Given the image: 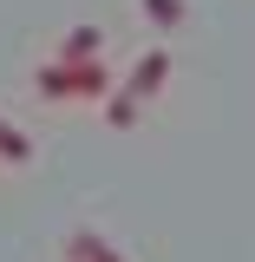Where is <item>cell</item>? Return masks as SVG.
Instances as JSON below:
<instances>
[{"instance_id":"1","label":"cell","mask_w":255,"mask_h":262,"mask_svg":"<svg viewBox=\"0 0 255 262\" xmlns=\"http://www.w3.org/2000/svg\"><path fill=\"white\" fill-rule=\"evenodd\" d=\"M39 98H105L111 92V72H105V59H79V66H65V59H53V66H39Z\"/></svg>"},{"instance_id":"2","label":"cell","mask_w":255,"mask_h":262,"mask_svg":"<svg viewBox=\"0 0 255 262\" xmlns=\"http://www.w3.org/2000/svg\"><path fill=\"white\" fill-rule=\"evenodd\" d=\"M164 85H170V53H157V46H151V53H144V59L131 66V79H125V92L137 98V105H144V98H157Z\"/></svg>"},{"instance_id":"3","label":"cell","mask_w":255,"mask_h":262,"mask_svg":"<svg viewBox=\"0 0 255 262\" xmlns=\"http://www.w3.org/2000/svg\"><path fill=\"white\" fill-rule=\"evenodd\" d=\"M65 262H125V256H118L98 229H72V236H65Z\"/></svg>"},{"instance_id":"4","label":"cell","mask_w":255,"mask_h":262,"mask_svg":"<svg viewBox=\"0 0 255 262\" xmlns=\"http://www.w3.org/2000/svg\"><path fill=\"white\" fill-rule=\"evenodd\" d=\"M98 53H105V33H98V27H72V33L59 39V53H53V59L79 66V59H98Z\"/></svg>"},{"instance_id":"5","label":"cell","mask_w":255,"mask_h":262,"mask_svg":"<svg viewBox=\"0 0 255 262\" xmlns=\"http://www.w3.org/2000/svg\"><path fill=\"white\" fill-rule=\"evenodd\" d=\"M137 112H144V105H137L125 85H118V92H105V125H111V131H131V125H137Z\"/></svg>"},{"instance_id":"6","label":"cell","mask_w":255,"mask_h":262,"mask_svg":"<svg viewBox=\"0 0 255 262\" xmlns=\"http://www.w3.org/2000/svg\"><path fill=\"white\" fill-rule=\"evenodd\" d=\"M27 158H33V138L13 118H0V164H27Z\"/></svg>"},{"instance_id":"7","label":"cell","mask_w":255,"mask_h":262,"mask_svg":"<svg viewBox=\"0 0 255 262\" xmlns=\"http://www.w3.org/2000/svg\"><path fill=\"white\" fill-rule=\"evenodd\" d=\"M137 13L151 27H183V0H137Z\"/></svg>"}]
</instances>
